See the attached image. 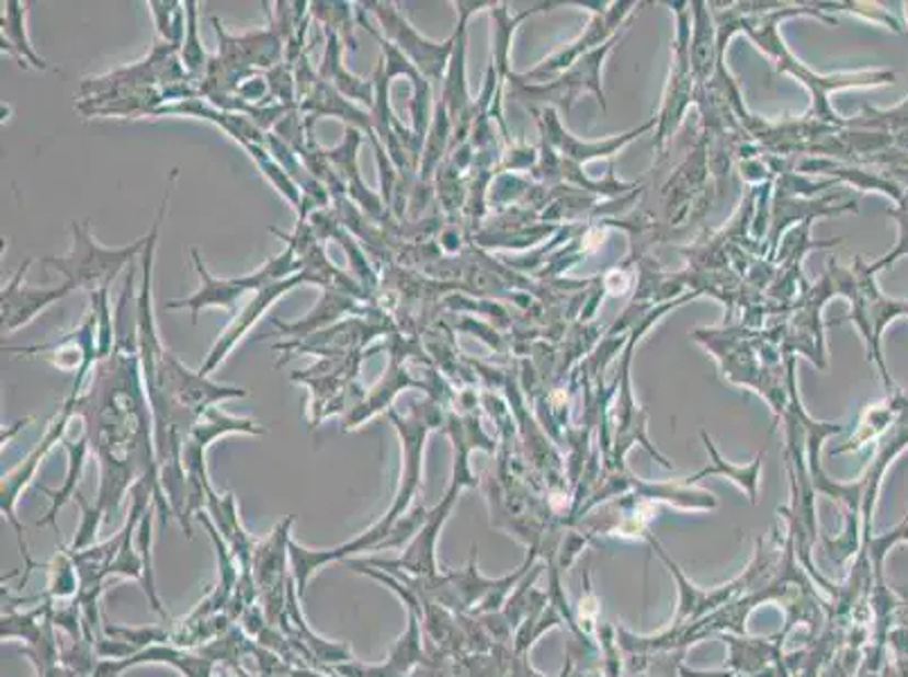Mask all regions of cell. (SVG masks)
Returning <instances> with one entry per match:
<instances>
[{
  "mask_svg": "<svg viewBox=\"0 0 908 677\" xmlns=\"http://www.w3.org/2000/svg\"><path fill=\"white\" fill-rule=\"evenodd\" d=\"M145 246L147 236L118 249L102 246L91 231V221H72L68 253L44 257L42 265L61 274L66 278L64 283L72 291L87 289L93 294L109 289V285L118 278L123 269L132 267V260L143 255Z\"/></svg>",
  "mask_w": 908,
  "mask_h": 677,
  "instance_id": "6da1fadb",
  "label": "cell"
},
{
  "mask_svg": "<svg viewBox=\"0 0 908 677\" xmlns=\"http://www.w3.org/2000/svg\"><path fill=\"white\" fill-rule=\"evenodd\" d=\"M389 418L396 427V432L400 434L402 440V472H400V485H398V493L394 497V504L389 506L387 515L375 521L368 531H364L362 536L353 538V547L355 551H381L385 540L389 538L394 526L409 513V506L413 502V497L419 495V487H421V477H423V449H425V438L432 429V421L428 416H423L421 411H413L411 416H398V413L391 409L389 411Z\"/></svg>",
  "mask_w": 908,
  "mask_h": 677,
  "instance_id": "7a4b0ae2",
  "label": "cell"
},
{
  "mask_svg": "<svg viewBox=\"0 0 908 677\" xmlns=\"http://www.w3.org/2000/svg\"><path fill=\"white\" fill-rule=\"evenodd\" d=\"M226 434H264V429L249 418H238V416H229V413L219 411L217 406H211L208 411L202 413V418L195 423V427L188 434L185 443H183V451H181V466H183V474H185V521H183V531L185 536L191 538V517H195L197 513L206 510V500L208 493L213 491V485L208 481V472H206V461L204 455L206 449L211 447L213 440L226 436Z\"/></svg>",
  "mask_w": 908,
  "mask_h": 677,
  "instance_id": "3957f363",
  "label": "cell"
},
{
  "mask_svg": "<svg viewBox=\"0 0 908 677\" xmlns=\"http://www.w3.org/2000/svg\"><path fill=\"white\" fill-rule=\"evenodd\" d=\"M75 416H78V413H75V400L66 398L64 404L59 406V411L55 413V418L50 421L44 438L36 443V447L23 459V463H19L12 472L3 474V481H0V510H3V517H8V521L14 526L16 540H19V547H21V555H23L25 567H27V576L32 574V570L36 567V564H34V560L27 551V544H25V538H23V526L16 519V502H19V497H21V493L25 491V487L32 483L36 470H39V466L48 457V451L64 438V434H66V429H68V425ZM27 576L21 583V587L27 583Z\"/></svg>",
  "mask_w": 908,
  "mask_h": 677,
  "instance_id": "277c9868",
  "label": "cell"
},
{
  "mask_svg": "<svg viewBox=\"0 0 908 677\" xmlns=\"http://www.w3.org/2000/svg\"><path fill=\"white\" fill-rule=\"evenodd\" d=\"M364 10H371L375 19L383 25V34L387 42H391L411 64L413 68L423 72L430 80H441V72L445 66V59L454 46L457 36H450L445 44H434L419 34L405 14L398 10L396 3H364Z\"/></svg>",
  "mask_w": 908,
  "mask_h": 677,
  "instance_id": "5b68a950",
  "label": "cell"
},
{
  "mask_svg": "<svg viewBox=\"0 0 908 677\" xmlns=\"http://www.w3.org/2000/svg\"><path fill=\"white\" fill-rule=\"evenodd\" d=\"M459 493H462V487L450 485V491L445 493V497L439 502V506L434 510H430L425 515V521L421 524L419 533H416L409 540L405 553L398 560H389V562H385V560H366L364 564H373V567H381V570H387V572L402 570L411 578H432V576H436L439 574V567H436V540H439V533L443 529L445 519L450 517V510H452L454 502H457Z\"/></svg>",
  "mask_w": 908,
  "mask_h": 677,
  "instance_id": "8992f818",
  "label": "cell"
},
{
  "mask_svg": "<svg viewBox=\"0 0 908 677\" xmlns=\"http://www.w3.org/2000/svg\"><path fill=\"white\" fill-rule=\"evenodd\" d=\"M32 267V257L23 260L19 272L8 280L0 291V317H3V334H12L27 325L36 314L48 310L57 300L68 296L72 289L61 283L59 287H30L25 274Z\"/></svg>",
  "mask_w": 908,
  "mask_h": 677,
  "instance_id": "52a82bcc",
  "label": "cell"
},
{
  "mask_svg": "<svg viewBox=\"0 0 908 677\" xmlns=\"http://www.w3.org/2000/svg\"><path fill=\"white\" fill-rule=\"evenodd\" d=\"M303 283H308V278H306V274L300 272V274H296V276H292L287 280H281V283L268 285V287H260L258 291H253V296L249 298V303L245 306V310L234 319V323L229 328H226L222 332V336L215 342V346H213L208 359L202 364L200 372L206 375V378H208V375L226 357L231 355V351L238 346L240 338H245V334L253 328V323L260 319V314H264V310H268L274 303V300H279L283 294H287L290 289H294V287H298Z\"/></svg>",
  "mask_w": 908,
  "mask_h": 677,
  "instance_id": "ba28073f",
  "label": "cell"
},
{
  "mask_svg": "<svg viewBox=\"0 0 908 677\" xmlns=\"http://www.w3.org/2000/svg\"><path fill=\"white\" fill-rule=\"evenodd\" d=\"M193 260H195L197 276L202 280L200 289L193 296L181 298V300H172V303L166 306V310H179V308L185 310L188 308V310H191V314H193L191 317L193 323H197V314L204 308L231 310L245 294H251V289L245 283V278H215L204 267V262H202V257H200L197 251H193Z\"/></svg>",
  "mask_w": 908,
  "mask_h": 677,
  "instance_id": "9c48e42d",
  "label": "cell"
},
{
  "mask_svg": "<svg viewBox=\"0 0 908 677\" xmlns=\"http://www.w3.org/2000/svg\"><path fill=\"white\" fill-rule=\"evenodd\" d=\"M27 3L19 0H8L3 3V16H0V42H3V53L14 57L23 68L32 66L36 70H48V64L39 53L34 50L27 36Z\"/></svg>",
  "mask_w": 908,
  "mask_h": 677,
  "instance_id": "30bf717a",
  "label": "cell"
},
{
  "mask_svg": "<svg viewBox=\"0 0 908 677\" xmlns=\"http://www.w3.org/2000/svg\"><path fill=\"white\" fill-rule=\"evenodd\" d=\"M342 53H344V46H342V39H339V34L328 30V44H326L324 64H321V70H319V80H324L328 87H332L344 97H353V100L373 104L375 102V95H373L375 84H368V82L355 78V74H351L342 64Z\"/></svg>",
  "mask_w": 908,
  "mask_h": 677,
  "instance_id": "8fae6325",
  "label": "cell"
},
{
  "mask_svg": "<svg viewBox=\"0 0 908 677\" xmlns=\"http://www.w3.org/2000/svg\"><path fill=\"white\" fill-rule=\"evenodd\" d=\"M64 447L68 451V468H66V481L59 487V491H50V487H44V493L50 497V510L48 515L36 524V526H53V531L59 533V526H57V515L59 510L72 500L78 497V483L82 479L87 459H89V449H91V438L84 432L80 440H64Z\"/></svg>",
  "mask_w": 908,
  "mask_h": 677,
  "instance_id": "7c38bea8",
  "label": "cell"
},
{
  "mask_svg": "<svg viewBox=\"0 0 908 677\" xmlns=\"http://www.w3.org/2000/svg\"><path fill=\"white\" fill-rule=\"evenodd\" d=\"M353 310H355V298H353V296H349V294H337V291H332V289H326V294H324V298H321V303H319V306H317V310L310 314V319L300 321V323H294V325L281 323V321H276V319H272V323H274L276 328H281L285 334H294V332H296V336H308V334H313L317 328L328 325V323H332L337 317H342V314L353 312Z\"/></svg>",
  "mask_w": 908,
  "mask_h": 677,
  "instance_id": "4fadbf2b",
  "label": "cell"
},
{
  "mask_svg": "<svg viewBox=\"0 0 908 677\" xmlns=\"http://www.w3.org/2000/svg\"><path fill=\"white\" fill-rule=\"evenodd\" d=\"M179 57H181V64L188 72V78H191V82H202L211 61L206 59L204 46L200 42V34H197V3H195V0H188V3H185V39L181 44Z\"/></svg>",
  "mask_w": 908,
  "mask_h": 677,
  "instance_id": "5bb4252c",
  "label": "cell"
},
{
  "mask_svg": "<svg viewBox=\"0 0 908 677\" xmlns=\"http://www.w3.org/2000/svg\"><path fill=\"white\" fill-rule=\"evenodd\" d=\"M147 8L151 10V16H155L163 44L181 48L185 39V5L174 3V0H170V3L168 0H151Z\"/></svg>",
  "mask_w": 908,
  "mask_h": 677,
  "instance_id": "9a60e30c",
  "label": "cell"
},
{
  "mask_svg": "<svg viewBox=\"0 0 908 677\" xmlns=\"http://www.w3.org/2000/svg\"><path fill=\"white\" fill-rule=\"evenodd\" d=\"M712 440H707V436H705V445H707V449L712 451V457H714V461H716V468H707V470H703V472H699L692 481H699V479H703V477H707V474H728L733 481H737L744 491L750 495V500L754 502V493H757V472H760V459H757L750 468H733V466H728L726 461H722L718 459V455L714 451V447L710 445Z\"/></svg>",
  "mask_w": 908,
  "mask_h": 677,
  "instance_id": "2e32d148",
  "label": "cell"
},
{
  "mask_svg": "<svg viewBox=\"0 0 908 677\" xmlns=\"http://www.w3.org/2000/svg\"><path fill=\"white\" fill-rule=\"evenodd\" d=\"M75 500H78V504L82 506V521H80L78 536H75L70 549L72 551H82V549H87V547H91L95 542V536H98L100 524L104 521V515L95 506H89L87 500L80 493H78V497H75Z\"/></svg>",
  "mask_w": 908,
  "mask_h": 677,
  "instance_id": "e0dca14e",
  "label": "cell"
},
{
  "mask_svg": "<svg viewBox=\"0 0 908 677\" xmlns=\"http://www.w3.org/2000/svg\"><path fill=\"white\" fill-rule=\"evenodd\" d=\"M904 540H908V519H904L897 529H893L890 533H884V536H873L870 538L867 542H865V549H870V558H873V562H875V572H877V576H882V564H884V558H886V553L890 551V547L893 544H897V542H904Z\"/></svg>",
  "mask_w": 908,
  "mask_h": 677,
  "instance_id": "ac0fdd59",
  "label": "cell"
}]
</instances>
